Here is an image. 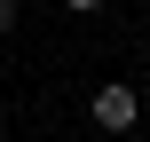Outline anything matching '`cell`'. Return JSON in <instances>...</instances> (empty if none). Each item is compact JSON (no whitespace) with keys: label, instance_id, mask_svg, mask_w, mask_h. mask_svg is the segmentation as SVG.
Here are the masks:
<instances>
[{"label":"cell","instance_id":"1","mask_svg":"<svg viewBox=\"0 0 150 142\" xmlns=\"http://www.w3.org/2000/svg\"><path fill=\"white\" fill-rule=\"evenodd\" d=\"M87 119H95L103 134H134V126H142V95H134L127 79H103V87L87 95Z\"/></svg>","mask_w":150,"mask_h":142},{"label":"cell","instance_id":"2","mask_svg":"<svg viewBox=\"0 0 150 142\" xmlns=\"http://www.w3.org/2000/svg\"><path fill=\"white\" fill-rule=\"evenodd\" d=\"M8 32H16V0H0V40H8Z\"/></svg>","mask_w":150,"mask_h":142},{"label":"cell","instance_id":"3","mask_svg":"<svg viewBox=\"0 0 150 142\" xmlns=\"http://www.w3.org/2000/svg\"><path fill=\"white\" fill-rule=\"evenodd\" d=\"M63 8H71V16H95V8H103V0H63Z\"/></svg>","mask_w":150,"mask_h":142}]
</instances>
